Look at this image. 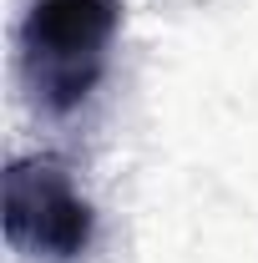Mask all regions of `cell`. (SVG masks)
I'll list each match as a JSON object with an SVG mask.
<instances>
[{
    "label": "cell",
    "instance_id": "1",
    "mask_svg": "<svg viewBox=\"0 0 258 263\" xmlns=\"http://www.w3.org/2000/svg\"><path fill=\"white\" fill-rule=\"evenodd\" d=\"M122 0H35L21 26V76L35 106L71 111L106 71Z\"/></svg>",
    "mask_w": 258,
    "mask_h": 263
},
{
    "label": "cell",
    "instance_id": "2",
    "mask_svg": "<svg viewBox=\"0 0 258 263\" xmlns=\"http://www.w3.org/2000/svg\"><path fill=\"white\" fill-rule=\"evenodd\" d=\"M91 202L51 157H26L5 172V238L46 263H71L91 248Z\"/></svg>",
    "mask_w": 258,
    "mask_h": 263
}]
</instances>
